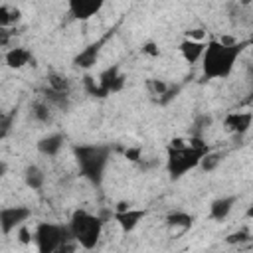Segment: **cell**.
I'll return each instance as SVG.
<instances>
[{
  "mask_svg": "<svg viewBox=\"0 0 253 253\" xmlns=\"http://www.w3.org/2000/svg\"><path fill=\"white\" fill-rule=\"evenodd\" d=\"M34 241L40 253L59 251L67 241H73L69 225H59L53 221H40L34 227Z\"/></svg>",
  "mask_w": 253,
  "mask_h": 253,
  "instance_id": "cell-5",
  "label": "cell"
},
{
  "mask_svg": "<svg viewBox=\"0 0 253 253\" xmlns=\"http://www.w3.org/2000/svg\"><path fill=\"white\" fill-rule=\"evenodd\" d=\"M47 87L53 91H61V93H69V79L57 71H51L47 75Z\"/></svg>",
  "mask_w": 253,
  "mask_h": 253,
  "instance_id": "cell-21",
  "label": "cell"
},
{
  "mask_svg": "<svg viewBox=\"0 0 253 253\" xmlns=\"http://www.w3.org/2000/svg\"><path fill=\"white\" fill-rule=\"evenodd\" d=\"M101 43L103 42H95V43H89L87 47H83L77 55H75V59H73V63L77 65V67H81V69H91L97 61H99V53H101Z\"/></svg>",
  "mask_w": 253,
  "mask_h": 253,
  "instance_id": "cell-15",
  "label": "cell"
},
{
  "mask_svg": "<svg viewBox=\"0 0 253 253\" xmlns=\"http://www.w3.org/2000/svg\"><path fill=\"white\" fill-rule=\"evenodd\" d=\"M142 53H146V55H150V57H158V55H160L158 43H156V42H146V43L142 45Z\"/></svg>",
  "mask_w": 253,
  "mask_h": 253,
  "instance_id": "cell-28",
  "label": "cell"
},
{
  "mask_svg": "<svg viewBox=\"0 0 253 253\" xmlns=\"http://www.w3.org/2000/svg\"><path fill=\"white\" fill-rule=\"evenodd\" d=\"M99 97H107L109 93L121 91L125 85V75L119 71V67H109L99 75Z\"/></svg>",
  "mask_w": 253,
  "mask_h": 253,
  "instance_id": "cell-9",
  "label": "cell"
},
{
  "mask_svg": "<svg viewBox=\"0 0 253 253\" xmlns=\"http://www.w3.org/2000/svg\"><path fill=\"white\" fill-rule=\"evenodd\" d=\"M105 2L107 0H67V8L73 20L87 22L103 10Z\"/></svg>",
  "mask_w": 253,
  "mask_h": 253,
  "instance_id": "cell-7",
  "label": "cell"
},
{
  "mask_svg": "<svg viewBox=\"0 0 253 253\" xmlns=\"http://www.w3.org/2000/svg\"><path fill=\"white\" fill-rule=\"evenodd\" d=\"M32 215V210L26 206H6L0 210V231L10 235L20 225H24Z\"/></svg>",
  "mask_w": 253,
  "mask_h": 253,
  "instance_id": "cell-6",
  "label": "cell"
},
{
  "mask_svg": "<svg viewBox=\"0 0 253 253\" xmlns=\"http://www.w3.org/2000/svg\"><path fill=\"white\" fill-rule=\"evenodd\" d=\"M22 20V10L16 6L2 4L0 6V28H12Z\"/></svg>",
  "mask_w": 253,
  "mask_h": 253,
  "instance_id": "cell-19",
  "label": "cell"
},
{
  "mask_svg": "<svg viewBox=\"0 0 253 253\" xmlns=\"http://www.w3.org/2000/svg\"><path fill=\"white\" fill-rule=\"evenodd\" d=\"M32 61H34V57H32V51L28 47L14 45V47H8L4 51V63L10 69H22V67L30 65Z\"/></svg>",
  "mask_w": 253,
  "mask_h": 253,
  "instance_id": "cell-11",
  "label": "cell"
},
{
  "mask_svg": "<svg viewBox=\"0 0 253 253\" xmlns=\"http://www.w3.org/2000/svg\"><path fill=\"white\" fill-rule=\"evenodd\" d=\"M30 113H32V117H34L36 123H42V125L51 123V105L45 99L34 101L32 107H30Z\"/></svg>",
  "mask_w": 253,
  "mask_h": 253,
  "instance_id": "cell-18",
  "label": "cell"
},
{
  "mask_svg": "<svg viewBox=\"0 0 253 253\" xmlns=\"http://www.w3.org/2000/svg\"><path fill=\"white\" fill-rule=\"evenodd\" d=\"M16 235H18V241H20L22 245H30V243L34 241V229H30L26 223L16 229Z\"/></svg>",
  "mask_w": 253,
  "mask_h": 253,
  "instance_id": "cell-24",
  "label": "cell"
},
{
  "mask_svg": "<svg viewBox=\"0 0 253 253\" xmlns=\"http://www.w3.org/2000/svg\"><path fill=\"white\" fill-rule=\"evenodd\" d=\"M206 45H208V42H198V40H188V38H184V40L178 43V51H180V55H182V59H184L186 63L194 65V63H198V61H202L204 51H206Z\"/></svg>",
  "mask_w": 253,
  "mask_h": 253,
  "instance_id": "cell-10",
  "label": "cell"
},
{
  "mask_svg": "<svg viewBox=\"0 0 253 253\" xmlns=\"http://www.w3.org/2000/svg\"><path fill=\"white\" fill-rule=\"evenodd\" d=\"M166 225L172 227V229H190L194 225V215L188 213V211H182V210H176V211H170L166 215Z\"/></svg>",
  "mask_w": 253,
  "mask_h": 253,
  "instance_id": "cell-17",
  "label": "cell"
},
{
  "mask_svg": "<svg viewBox=\"0 0 253 253\" xmlns=\"http://www.w3.org/2000/svg\"><path fill=\"white\" fill-rule=\"evenodd\" d=\"M251 81H253V69H251ZM251 97H253V91H251Z\"/></svg>",
  "mask_w": 253,
  "mask_h": 253,
  "instance_id": "cell-31",
  "label": "cell"
},
{
  "mask_svg": "<svg viewBox=\"0 0 253 253\" xmlns=\"http://www.w3.org/2000/svg\"><path fill=\"white\" fill-rule=\"evenodd\" d=\"M245 217H247V219H253V204L245 210Z\"/></svg>",
  "mask_w": 253,
  "mask_h": 253,
  "instance_id": "cell-30",
  "label": "cell"
},
{
  "mask_svg": "<svg viewBox=\"0 0 253 253\" xmlns=\"http://www.w3.org/2000/svg\"><path fill=\"white\" fill-rule=\"evenodd\" d=\"M128 208H132V206H130V202H125V200H121V202L115 204V211H126Z\"/></svg>",
  "mask_w": 253,
  "mask_h": 253,
  "instance_id": "cell-29",
  "label": "cell"
},
{
  "mask_svg": "<svg viewBox=\"0 0 253 253\" xmlns=\"http://www.w3.org/2000/svg\"><path fill=\"white\" fill-rule=\"evenodd\" d=\"M206 30L204 28H192V30H188L186 32V36L184 38H188V40H198V42H206Z\"/></svg>",
  "mask_w": 253,
  "mask_h": 253,
  "instance_id": "cell-26",
  "label": "cell"
},
{
  "mask_svg": "<svg viewBox=\"0 0 253 253\" xmlns=\"http://www.w3.org/2000/svg\"><path fill=\"white\" fill-rule=\"evenodd\" d=\"M253 126L251 111H231L223 117V128L231 134H245Z\"/></svg>",
  "mask_w": 253,
  "mask_h": 253,
  "instance_id": "cell-8",
  "label": "cell"
},
{
  "mask_svg": "<svg viewBox=\"0 0 253 253\" xmlns=\"http://www.w3.org/2000/svg\"><path fill=\"white\" fill-rule=\"evenodd\" d=\"M125 158L130 160V162H138L142 158V148L140 146H130L125 150Z\"/></svg>",
  "mask_w": 253,
  "mask_h": 253,
  "instance_id": "cell-27",
  "label": "cell"
},
{
  "mask_svg": "<svg viewBox=\"0 0 253 253\" xmlns=\"http://www.w3.org/2000/svg\"><path fill=\"white\" fill-rule=\"evenodd\" d=\"M210 148L204 144L202 136H190L182 138L176 136L166 144V170L172 180L182 178L194 168H200L202 156Z\"/></svg>",
  "mask_w": 253,
  "mask_h": 253,
  "instance_id": "cell-2",
  "label": "cell"
},
{
  "mask_svg": "<svg viewBox=\"0 0 253 253\" xmlns=\"http://www.w3.org/2000/svg\"><path fill=\"white\" fill-rule=\"evenodd\" d=\"M211 123H213L211 115H206V113L198 115V117L194 119V123H192V134H190V136H202V134L211 126Z\"/></svg>",
  "mask_w": 253,
  "mask_h": 253,
  "instance_id": "cell-22",
  "label": "cell"
},
{
  "mask_svg": "<svg viewBox=\"0 0 253 253\" xmlns=\"http://www.w3.org/2000/svg\"><path fill=\"white\" fill-rule=\"evenodd\" d=\"M65 144V136L61 132H51L38 140V152L43 156H57Z\"/></svg>",
  "mask_w": 253,
  "mask_h": 253,
  "instance_id": "cell-14",
  "label": "cell"
},
{
  "mask_svg": "<svg viewBox=\"0 0 253 253\" xmlns=\"http://www.w3.org/2000/svg\"><path fill=\"white\" fill-rule=\"evenodd\" d=\"M251 237H249V233L245 231V229H239V231H233V233H229L227 237H225V241L227 243H245V241H249Z\"/></svg>",
  "mask_w": 253,
  "mask_h": 253,
  "instance_id": "cell-25",
  "label": "cell"
},
{
  "mask_svg": "<svg viewBox=\"0 0 253 253\" xmlns=\"http://www.w3.org/2000/svg\"><path fill=\"white\" fill-rule=\"evenodd\" d=\"M237 198L235 196H221V198H215L211 204H210V217L213 221H223L229 217V213L233 211V206H235Z\"/></svg>",
  "mask_w": 253,
  "mask_h": 253,
  "instance_id": "cell-13",
  "label": "cell"
},
{
  "mask_svg": "<svg viewBox=\"0 0 253 253\" xmlns=\"http://www.w3.org/2000/svg\"><path fill=\"white\" fill-rule=\"evenodd\" d=\"M115 221L119 223V227L123 231H132L144 217H146V210H140V208H128L126 211H115L113 213Z\"/></svg>",
  "mask_w": 253,
  "mask_h": 253,
  "instance_id": "cell-12",
  "label": "cell"
},
{
  "mask_svg": "<svg viewBox=\"0 0 253 253\" xmlns=\"http://www.w3.org/2000/svg\"><path fill=\"white\" fill-rule=\"evenodd\" d=\"M148 89L152 91V95L164 97V95L170 91V85H168V83H164L162 79H150V81H148Z\"/></svg>",
  "mask_w": 253,
  "mask_h": 253,
  "instance_id": "cell-23",
  "label": "cell"
},
{
  "mask_svg": "<svg viewBox=\"0 0 253 253\" xmlns=\"http://www.w3.org/2000/svg\"><path fill=\"white\" fill-rule=\"evenodd\" d=\"M223 158H225V152H221V150H208L202 156V160H200V168L204 172H211V170H215L221 164Z\"/></svg>",
  "mask_w": 253,
  "mask_h": 253,
  "instance_id": "cell-20",
  "label": "cell"
},
{
  "mask_svg": "<svg viewBox=\"0 0 253 253\" xmlns=\"http://www.w3.org/2000/svg\"><path fill=\"white\" fill-rule=\"evenodd\" d=\"M245 43L231 40V38H221V40H208L204 57H202V75L206 79H225L231 75Z\"/></svg>",
  "mask_w": 253,
  "mask_h": 253,
  "instance_id": "cell-1",
  "label": "cell"
},
{
  "mask_svg": "<svg viewBox=\"0 0 253 253\" xmlns=\"http://www.w3.org/2000/svg\"><path fill=\"white\" fill-rule=\"evenodd\" d=\"M69 231L73 235V239L81 245V249L91 251L95 249V245L101 239L103 233V219L87 210H75L67 221Z\"/></svg>",
  "mask_w": 253,
  "mask_h": 253,
  "instance_id": "cell-4",
  "label": "cell"
},
{
  "mask_svg": "<svg viewBox=\"0 0 253 253\" xmlns=\"http://www.w3.org/2000/svg\"><path fill=\"white\" fill-rule=\"evenodd\" d=\"M73 152L79 166V174L87 178L93 186H99L103 182L111 158V148L105 144H79L73 148Z\"/></svg>",
  "mask_w": 253,
  "mask_h": 253,
  "instance_id": "cell-3",
  "label": "cell"
},
{
  "mask_svg": "<svg viewBox=\"0 0 253 253\" xmlns=\"http://www.w3.org/2000/svg\"><path fill=\"white\" fill-rule=\"evenodd\" d=\"M24 184H26L30 190H42L43 184H45V174H43V170H42L38 164L26 166V170H24Z\"/></svg>",
  "mask_w": 253,
  "mask_h": 253,
  "instance_id": "cell-16",
  "label": "cell"
}]
</instances>
